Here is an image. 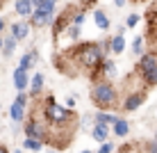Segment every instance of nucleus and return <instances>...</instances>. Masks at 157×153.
Returning <instances> with one entry per match:
<instances>
[{"mask_svg": "<svg viewBox=\"0 0 157 153\" xmlns=\"http://www.w3.org/2000/svg\"><path fill=\"white\" fill-rule=\"evenodd\" d=\"M71 55L73 59L78 62L80 71H89L91 73V80H105L100 75V66L102 62L107 59V50L102 48L100 41H84V43H78L75 48H71Z\"/></svg>", "mask_w": 157, "mask_h": 153, "instance_id": "1", "label": "nucleus"}, {"mask_svg": "<svg viewBox=\"0 0 157 153\" xmlns=\"http://www.w3.org/2000/svg\"><path fill=\"white\" fill-rule=\"evenodd\" d=\"M91 101H94L96 107L100 110H121V101H118V89L109 80H96L94 89H91Z\"/></svg>", "mask_w": 157, "mask_h": 153, "instance_id": "2", "label": "nucleus"}, {"mask_svg": "<svg viewBox=\"0 0 157 153\" xmlns=\"http://www.w3.org/2000/svg\"><path fill=\"white\" fill-rule=\"evenodd\" d=\"M137 73L141 75V80L146 83V87L157 85V53L155 50H148V53H144V55L139 57Z\"/></svg>", "mask_w": 157, "mask_h": 153, "instance_id": "3", "label": "nucleus"}, {"mask_svg": "<svg viewBox=\"0 0 157 153\" xmlns=\"http://www.w3.org/2000/svg\"><path fill=\"white\" fill-rule=\"evenodd\" d=\"M25 107H28V94H25V91H21V94H16L12 107H9V117H12V121L16 123V126H14V133L18 130V126L25 121Z\"/></svg>", "mask_w": 157, "mask_h": 153, "instance_id": "4", "label": "nucleus"}, {"mask_svg": "<svg viewBox=\"0 0 157 153\" xmlns=\"http://www.w3.org/2000/svg\"><path fill=\"white\" fill-rule=\"evenodd\" d=\"M144 101H146V89L128 91V94L123 96V101H121V110L123 112H134V110H139V107L144 105Z\"/></svg>", "mask_w": 157, "mask_h": 153, "instance_id": "5", "label": "nucleus"}, {"mask_svg": "<svg viewBox=\"0 0 157 153\" xmlns=\"http://www.w3.org/2000/svg\"><path fill=\"white\" fill-rule=\"evenodd\" d=\"M52 23H55V14L43 12V9H34L30 16V25H34V28H46V25H52Z\"/></svg>", "mask_w": 157, "mask_h": 153, "instance_id": "6", "label": "nucleus"}, {"mask_svg": "<svg viewBox=\"0 0 157 153\" xmlns=\"http://www.w3.org/2000/svg\"><path fill=\"white\" fill-rule=\"evenodd\" d=\"M14 87H16V91H25L30 87V78H28V71H25L23 66H16L14 69Z\"/></svg>", "mask_w": 157, "mask_h": 153, "instance_id": "7", "label": "nucleus"}, {"mask_svg": "<svg viewBox=\"0 0 157 153\" xmlns=\"http://www.w3.org/2000/svg\"><path fill=\"white\" fill-rule=\"evenodd\" d=\"M28 34H30V21H16V23H12V37L16 41L28 39Z\"/></svg>", "mask_w": 157, "mask_h": 153, "instance_id": "8", "label": "nucleus"}, {"mask_svg": "<svg viewBox=\"0 0 157 153\" xmlns=\"http://www.w3.org/2000/svg\"><path fill=\"white\" fill-rule=\"evenodd\" d=\"M14 12L16 16H23V18H30L34 7L30 5V0H14Z\"/></svg>", "mask_w": 157, "mask_h": 153, "instance_id": "9", "label": "nucleus"}, {"mask_svg": "<svg viewBox=\"0 0 157 153\" xmlns=\"http://www.w3.org/2000/svg\"><path fill=\"white\" fill-rule=\"evenodd\" d=\"M36 62H39V53H36L34 48H30V50L25 53L23 57H21V64H18V66H23L25 71H30V69L36 66Z\"/></svg>", "mask_w": 157, "mask_h": 153, "instance_id": "10", "label": "nucleus"}, {"mask_svg": "<svg viewBox=\"0 0 157 153\" xmlns=\"http://www.w3.org/2000/svg\"><path fill=\"white\" fill-rule=\"evenodd\" d=\"M94 21H96V28L102 30V32H107V30H109V25H112L109 16L102 12V9H94Z\"/></svg>", "mask_w": 157, "mask_h": 153, "instance_id": "11", "label": "nucleus"}, {"mask_svg": "<svg viewBox=\"0 0 157 153\" xmlns=\"http://www.w3.org/2000/svg\"><path fill=\"white\" fill-rule=\"evenodd\" d=\"M109 130H112V126H100V123H96V126H94V130H91V137L102 144V142L109 139Z\"/></svg>", "mask_w": 157, "mask_h": 153, "instance_id": "12", "label": "nucleus"}, {"mask_svg": "<svg viewBox=\"0 0 157 153\" xmlns=\"http://www.w3.org/2000/svg\"><path fill=\"white\" fill-rule=\"evenodd\" d=\"M43 75L41 73H34L32 75V80H30V91H32V96H41L43 94Z\"/></svg>", "mask_w": 157, "mask_h": 153, "instance_id": "13", "label": "nucleus"}, {"mask_svg": "<svg viewBox=\"0 0 157 153\" xmlns=\"http://www.w3.org/2000/svg\"><path fill=\"white\" fill-rule=\"evenodd\" d=\"M116 119H118L116 114H112V112H107V110H100V112L94 117V121H96V123H100V126H114Z\"/></svg>", "mask_w": 157, "mask_h": 153, "instance_id": "14", "label": "nucleus"}, {"mask_svg": "<svg viewBox=\"0 0 157 153\" xmlns=\"http://www.w3.org/2000/svg\"><path fill=\"white\" fill-rule=\"evenodd\" d=\"M112 133H114L116 137H125V135L130 133V123L125 121V119H116L114 126H112Z\"/></svg>", "mask_w": 157, "mask_h": 153, "instance_id": "15", "label": "nucleus"}, {"mask_svg": "<svg viewBox=\"0 0 157 153\" xmlns=\"http://www.w3.org/2000/svg\"><path fill=\"white\" fill-rule=\"evenodd\" d=\"M123 50H125V37H123V32H118V34L112 37V53L121 55Z\"/></svg>", "mask_w": 157, "mask_h": 153, "instance_id": "16", "label": "nucleus"}, {"mask_svg": "<svg viewBox=\"0 0 157 153\" xmlns=\"http://www.w3.org/2000/svg\"><path fill=\"white\" fill-rule=\"evenodd\" d=\"M114 73H116V64L112 62V59H105V62H102V66H100V75L107 80V78H112Z\"/></svg>", "mask_w": 157, "mask_h": 153, "instance_id": "17", "label": "nucleus"}, {"mask_svg": "<svg viewBox=\"0 0 157 153\" xmlns=\"http://www.w3.org/2000/svg\"><path fill=\"white\" fill-rule=\"evenodd\" d=\"M23 149L25 151H41L43 149V142L41 139H34V137H25V142H23Z\"/></svg>", "mask_w": 157, "mask_h": 153, "instance_id": "18", "label": "nucleus"}, {"mask_svg": "<svg viewBox=\"0 0 157 153\" xmlns=\"http://www.w3.org/2000/svg\"><path fill=\"white\" fill-rule=\"evenodd\" d=\"M16 43H18V41H16L12 34H9L7 39H5V46H2V55H5V57H12V55H14V50H16Z\"/></svg>", "mask_w": 157, "mask_h": 153, "instance_id": "19", "label": "nucleus"}, {"mask_svg": "<svg viewBox=\"0 0 157 153\" xmlns=\"http://www.w3.org/2000/svg\"><path fill=\"white\" fill-rule=\"evenodd\" d=\"M144 43H146V37H141V34L134 37V41H132V53L134 55H139V57L144 55Z\"/></svg>", "mask_w": 157, "mask_h": 153, "instance_id": "20", "label": "nucleus"}, {"mask_svg": "<svg viewBox=\"0 0 157 153\" xmlns=\"http://www.w3.org/2000/svg\"><path fill=\"white\" fill-rule=\"evenodd\" d=\"M114 149H116V144L107 139V142H102V144L98 146V151H96V153H114Z\"/></svg>", "mask_w": 157, "mask_h": 153, "instance_id": "21", "label": "nucleus"}, {"mask_svg": "<svg viewBox=\"0 0 157 153\" xmlns=\"http://www.w3.org/2000/svg\"><path fill=\"white\" fill-rule=\"evenodd\" d=\"M55 7H57V0H43V2H41V7H36V9H43V12L55 14Z\"/></svg>", "mask_w": 157, "mask_h": 153, "instance_id": "22", "label": "nucleus"}, {"mask_svg": "<svg viewBox=\"0 0 157 153\" xmlns=\"http://www.w3.org/2000/svg\"><path fill=\"white\" fill-rule=\"evenodd\" d=\"M64 34L68 37V41H75L80 37V28L78 25H71V28H66V32H64Z\"/></svg>", "mask_w": 157, "mask_h": 153, "instance_id": "23", "label": "nucleus"}, {"mask_svg": "<svg viewBox=\"0 0 157 153\" xmlns=\"http://www.w3.org/2000/svg\"><path fill=\"white\" fill-rule=\"evenodd\" d=\"M118 153H146V151H144L139 144H128V146H123Z\"/></svg>", "mask_w": 157, "mask_h": 153, "instance_id": "24", "label": "nucleus"}, {"mask_svg": "<svg viewBox=\"0 0 157 153\" xmlns=\"http://www.w3.org/2000/svg\"><path fill=\"white\" fill-rule=\"evenodd\" d=\"M139 21H141V16H139V14H130L128 21H125V28H134V25H139Z\"/></svg>", "mask_w": 157, "mask_h": 153, "instance_id": "25", "label": "nucleus"}, {"mask_svg": "<svg viewBox=\"0 0 157 153\" xmlns=\"http://www.w3.org/2000/svg\"><path fill=\"white\" fill-rule=\"evenodd\" d=\"M64 105H66L68 110H73L75 107V96H66V103H64Z\"/></svg>", "mask_w": 157, "mask_h": 153, "instance_id": "26", "label": "nucleus"}, {"mask_svg": "<svg viewBox=\"0 0 157 153\" xmlns=\"http://www.w3.org/2000/svg\"><path fill=\"white\" fill-rule=\"evenodd\" d=\"M146 153H157V139H155V142H150V144L146 146Z\"/></svg>", "mask_w": 157, "mask_h": 153, "instance_id": "27", "label": "nucleus"}, {"mask_svg": "<svg viewBox=\"0 0 157 153\" xmlns=\"http://www.w3.org/2000/svg\"><path fill=\"white\" fill-rule=\"evenodd\" d=\"M41 2H43V0H30V5H32L34 9H36V7H41Z\"/></svg>", "mask_w": 157, "mask_h": 153, "instance_id": "28", "label": "nucleus"}, {"mask_svg": "<svg viewBox=\"0 0 157 153\" xmlns=\"http://www.w3.org/2000/svg\"><path fill=\"white\" fill-rule=\"evenodd\" d=\"M5 25H7V23H5V18H2V16H0V34H2V30H5Z\"/></svg>", "mask_w": 157, "mask_h": 153, "instance_id": "29", "label": "nucleus"}, {"mask_svg": "<svg viewBox=\"0 0 157 153\" xmlns=\"http://www.w3.org/2000/svg\"><path fill=\"white\" fill-rule=\"evenodd\" d=\"M114 5H116V7H123V5H125V0H114Z\"/></svg>", "mask_w": 157, "mask_h": 153, "instance_id": "30", "label": "nucleus"}, {"mask_svg": "<svg viewBox=\"0 0 157 153\" xmlns=\"http://www.w3.org/2000/svg\"><path fill=\"white\" fill-rule=\"evenodd\" d=\"M0 153H9V149H7L5 144H0Z\"/></svg>", "mask_w": 157, "mask_h": 153, "instance_id": "31", "label": "nucleus"}, {"mask_svg": "<svg viewBox=\"0 0 157 153\" xmlns=\"http://www.w3.org/2000/svg\"><path fill=\"white\" fill-rule=\"evenodd\" d=\"M46 153H62V151H57V149H48Z\"/></svg>", "mask_w": 157, "mask_h": 153, "instance_id": "32", "label": "nucleus"}, {"mask_svg": "<svg viewBox=\"0 0 157 153\" xmlns=\"http://www.w3.org/2000/svg\"><path fill=\"white\" fill-rule=\"evenodd\" d=\"M2 46H5V39L0 37V53H2Z\"/></svg>", "mask_w": 157, "mask_h": 153, "instance_id": "33", "label": "nucleus"}, {"mask_svg": "<svg viewBox=\"0 0 157 153\" xmlns=\"http://www.w3.org/2000/svg\"><path fill=\"white\" fill-rule=\"evenodd\" d=\"M80 153H94V151H89V149H86V151H80Z\"/></svg>", "mask_w": 157, "mask_h": 153, "instance_id": "34", "label": "nucleus"}, {"mask_svg": "<svg viewBox=\"0 0 157 153\" xmlns=\"http://www.w3.org/2000/svg\"><path fill=\"white\" fill-rule=\"evenodd\" d=\"M16 153H21V151H16Z\"/></svg>", "mask_w": 157, "mask_h": 153, "instance_id": "35", "label": "nucleus"}, {"mask_svg": "<svg viewBox=\"0 0 157 153\" xmlns=\"http://www.w3.org/2000/svg\"><path fill=\"white\" fill-rule=\"evenodd\" d=\"M0 107H2V105H0Z\"/></svg>", "mask_w": 157, "mask_h": 153, "instance_id": "36", "label": "nucleus"}]
</instances>
